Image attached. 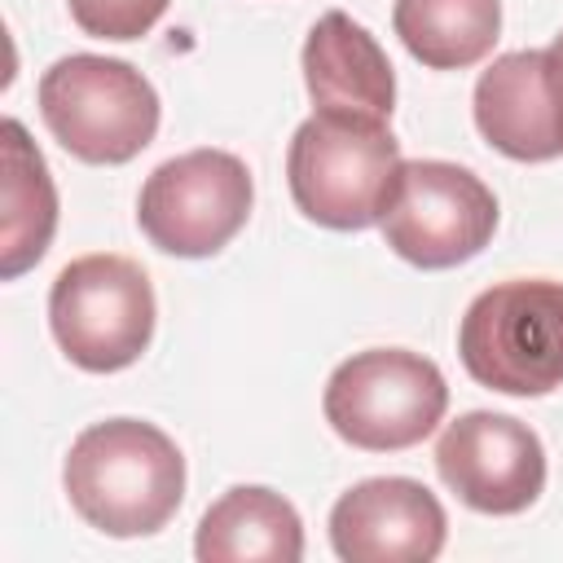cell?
Listing matches in <instances>:
<instances>
[{"instance_id":"6da1fadb","label":"cell","mask_w":563,"mask_h":563,"mask_svg":"<svg viewBox=\"0 0 563 563\" xmlns=\"http://www.w3.org/2000/svg\"><path fill=\"white\" fill-rule=\"evenodd\" d=\"M62 488L75 515L106 537H150L185 501V453L141 418H106L70 440Z\"/></svg>"},{"instance_id":"7a4b0ae2","label":"cell","mask_w":563,"mask_h":563,"mask_svg":"<svg viewBox=\"0 0 563 563\" xmlns=\"http://www.w3.org/2000/svg\"><path fill=\"white\" fill-rule=\"evenodd\" d=\"M400 141L387 119L312 110L286 150V185L303 220L356 233L387 216V202L400 180Z\"/></svg>"},{"instance_id":"3957f363","label":"cell","mask_w":563,"mask_h":563,"mask_svg":"<svg viewBox=\"0 0 563 563\" xmlns=\"http://www.w3.org/2000/svg\"><path fill=\"white\" fill-rule=\"evenodd\" d=\"M35 97L48 136L92 167L132 163L158 132V92L123 57H57L40 75Z\"/></svg>"},{"instance_id":"277c9868","label":"cell","mask_w":563,"mask_h":563,"mask_svg":"<svg viewBox=\"0 0 563 563\" xmlns=\"http://www.w3.org/2000/svg\"><path fill=\"white\" fill-rule=\"evenodd\" d=\"M466 374L501 396H550L563 387V282L515 277L479 290L457 325Z\"/></svg>"},{"instance_id":"5b68a950","label":"cell","mask_w":563,"mask_h":563,"mask_svg":"<svg viewBox=\"0 0 563 563\" xmlns=\"http://www.w3.org/2000/svg\"><path fill=\"white\" fill-rule=\"evenodd\" d=\"M321 409L343 444L365 453H400L440 427L449 409V383L422 352L365 347L334 365Z\"/></svg>"},{"instance_id":"8992f818","label":"cell","mask_w":563,"mask_h":563,"mask_svg":"<svg viewBox=\"0 0 563 563\" xmlns=\"http://www.w3.org/2000/svg\"><path fill=\"white\" fill-rule=\"evenodd\" d=\"M154 286L128 255H79L48 290V330L62 356L88 374H119L154 339Z\"/></svg>"},{"instance_id":"52a82bcc","label":"cell","mask_w":563,"mask_h":563,"mask_svg":"<svg viewBox=\"0 0 563 563\" xmlns=\"http://www.w3.org/2000/svg\"><path fill=\"white\" fill-rule=\"evenodd\" d=\"M255 180L229 150H189L158 163L136 198V224L163 255L207 260L251 220Z\"/></svg>"},{"instance_id":"ba28073f","label":"cell","mask_w":563,"mask_h":563,"mask_svg":"<svg viewBox=\"0 0 563 563\" xmlns=\"http://www.w3.org/2000/svg\"><path fill=\"white\" fill-rule=\"evenodd\" d=\"M378 229L405 264L427 273L457 268L493 242L497 198L471 167L444 158H409Z\"/></svg>"},{"instance_id":"9c48e42d","label":"cell","mask_w":563,"mask_h":563,"mask_svg":"<svg viewBox=\"0 0 563 563\" xmlns=\"http://www.w3.org/2000/svg\"><path fill=\"white\" fill-rule=\"evenodd\" d=\"M435 471L462 506L479 515H523L545 488V449L528 422L471 409L440 431Z\"/></svg>"},{"instance_id":"30bf717a","label":"cell","mask_w":563,"mask_h":563,"mask_svg":"<svg viewBox=\"0 0 563 563\" xmlns=\"http://www.w3.org/2000/svg\"><path fill=\"white\" fill-rule=\"evenodd\" d=\"M444 537L440 497L409 475L361 479L330 510V545L343 563H431Z\"/></svg>"},{"instance_id":"8fae6325","label":"cell","mask_w":563,"mask_h":563,"mask_svg":"<svg viewBox=\"0 0 563 563\" xmlns=\"http://www.w3.org/2000/svg\"><path fill=\"white\" fill-rule=\"evenodd\" d=\"M475 128L515 163H550L563 154V62L550 48H515L493 57L475 79Z\"/></svg>"},{"instance_id":"7c38bea8","label":"cell","mask_w":563,"mask_h":563,"mask_svg":"<svg viewBox=\"0 0 563 563\" xmlns=\"http://www.w3.org/2000/svg\"><path fill=\"white\" fill-rule=\"evenodd\" d=\"M299 66L317 110H347V114H369L391 123L396 70L383 44L343 9H330L312 22Z\"/></svg>"},{"instance_id":"4fadbf2b","label":"cell","mask_w":563,"mask_h":563,"mask_svg":"<svg viewBox=\"0 0 563 563\" xmlns=\"http://www.w3.org/2000/svg\"><path fill=\"white\" fill-rule=\"evenodd\" d=\"M194 554L202 563H295L303 559V519L282 493L238 484L198 519Z\"/></svg>"},{"instance_id":"5bb4252c","label":"cell","mask_w":563,"mask_h":563,"mask_svg":"<svg viewBox=\"0 0 563 563\" xmlns=\"http://www.w3.org/2000/svg\"><path fill=\"white\" fill-rule=\"evenodd\" d=\"M4 229H0V277L13 282L35 268L57 229V189L44 154L18 119H4Z\"/></svg>"},{"instance_id":"9a60e30c","label":"cell","mask_w":563,"mask_h":563,"mask_svg":"<svg viewBox=\"0 0 563 563\" xmlns=\"http://www.w3.org/2000/svg\"><path fill=\"white\" fill-rule=\"evenodd\" d=\"M391 26L427 70H466L501 40V0H396Z\"/></svg>"},{"instance_id":"2e32d148","label":"cell","mask_w":563,"mask_h":563,"mask_svg":"<svg viewBox=\"0 0 563 563\" xmlns=\"http://www.w3.org/2000/svg\"><path fill=\"white\" fill-rule=\"evenodd\" d=\"M172 0H66L75 26L92 40H141L154 31V22L167 13Z\"/></svg>"},{"instance_id":"e0dca14e","label":"cell","mask_w":563,"mask_h":563,"mask_svg":"<svg viewBox=\"0 0 563 563\" xmlns=\"http://www.w3.org/2000/svg\"><path fill=\"white\" fill-rule=\"evenodd\" d=\"M550 53H554V57H559V62H563V31H559V35H554V40H550Z\"/></svg>"}]
</instances>
